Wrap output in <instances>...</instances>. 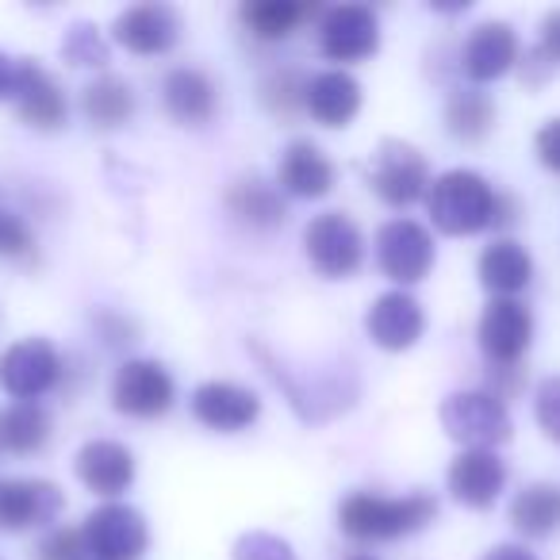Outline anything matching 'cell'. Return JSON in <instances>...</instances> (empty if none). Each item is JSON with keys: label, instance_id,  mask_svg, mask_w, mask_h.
Wrapping results in <instances>:
<instances>
[{"label": "cell", "instance_id": "cell-1", "mask_svg": "<svg viewBox=\"0 0 560 560\" xmlns=\"http://www.w3.org/2000/svg\"><path fill=\"white\" fill-rule=\"evenodd\" d=\"M438 518V499L430 491L411 495H376V491H353L338 506V526L353 541H396L411 537Z\"/></svg>", "mask_w": 560, "mask_h": 560}, {"label": "cell", "instance_id": "cell-2", "mask_svg": "<svg viewBox=\"0 0 560 560\" xmlns=\"http://www.w3.org/2000/svg\"><path fill=\"white\" fill-rule=\"evenodd\" d=\"M495 203L499 188L476 170H445L442 177L430 180L427 211L434 226L453 238H468L488 226H495Z\"/></svg>", "mask_w": 560, "mask_h": 560}, {"label": "cell", "instance_id": "cell-3", "mask_svg": "<svg viewBox=\"0 0 560 560\" xmlns=\"http://www.w3.org/2000/svg\"><path fill=\"white\" fill-rule=\"evenodd\" d=\"M438 419H442L445 434L465 450H495L514 434L511 411L491 392H453L442 399Z\"/></svg>", "mask_w": 560, "mask_h": 560}, {"label": "cell", "instance_id": "cell-4", "mask_svg": "<svg viewBox=\"0 0 560 560\" xmlns=\"http://www.w3.org/2000/svg\"><path fill=\"white\" fill-rule=\"evenodd\" d=\"M430 162L419 147L404 139H381L369 158V188L388 208H411L430 192Z\"/></svg>", "mask_w": 560, "mask_h": 560}, {"label": "cell", "instance_id": "cell-5", "mask_svg": "<svg viewBox=\"0 0 560 560\" xmlns=\"http://www.w3.org/2000/svg\"><path fill=\"white\" fill-rule=\"evenodd\" d=\"M304 254L327 280H346L365 261V234L346 211H323L304 226Z\"/></svg>", "mask_w": 560, "mask_h": 560}, {"label": "cell", "instance_id": "cell-6", "mask_svg": "<svg viewBox=\"0 0 560 560\" xmlns=\"http://www.w3.org/2000/svg\"><path fill=\"white\" fill-rule=\"evenodd\" d=\"M434 261H438L434 234L422 223H415V219H388L376 231V265L404 292L411 284H419V280H427Z\"/></svg>", "mask_w": 560, "mask_h": 560}, {"label": "cell", "instance_id": "cell-7", "mask_svg": "<svg viewBox=\"0 0 560 560\" xmlns=\"http://www.w3.org/2000/svg\"><path fill=\"white\" fill-rule=\"evenodd\" d=\"M62 353L50 338H20L0 353V388L16 404H35L62 381Z\"/></svg>", "mask_w": 560, "mask_h": 560}, {"label": "cell", "instance_id": "cell-8", "mask_svg": "<svg viewBox=\"0 0 560 560\" xmlns=\"http://www.w3.org/2000/svg\"><path fill=\"white\" fill-rule=\"evenodd\" d=\"M177 404V384L162 361L131 358L112 376V407L127 419H162Z\"/></svg>", "mask_w": 560, "mask_h": 560}, {"label": "cell", "instance_id": "cell-9", "mask_svg": "<svg viewBox=\"0 0 560 560\" xmlns=\"http://www.w3.org/2000/svg\"><path fill=\"white\" fill-rule=\"evenodd\" d=\"M93 560H142L150 549V526L135 506L101 503L81 526Z\"/></svg>", "mask_w": 560, "mask_h": 560}, {"label": "cell", "instance_id": "cell-10", "mask_svg": "<svg viewBox=\"0 0 560 560\" xmlns=\"http://www.w3.org/2000/svg\"><path fill=\"white\" fill-rule=\"evenodd\" d=\"M180 12L173 4H162V0H147V4H135V9H124L112 24V39L127 50V55L139 58H158L170 55L180 43Z\"/></svg>", "mask_w": 560, "mask_h": 560}, {"label": "cell", "instance_id": "cell-11", "mask_svg": "<svg viewBox=\"0 0 560 560\" xmlns=\"http://www.w3.org/2000/svg\"><path fill=\"white\" fill-rule=\"evenodd\" d=\"M66 495L55 480H35V476H9L0 480V534H24L58 522Z\"/></svg>", "mask_w": 560, "mask_h": 560}, {"label": "cell", "instance_id": "cell-12", "mask_svg": "<svg viewBox=\"0 0 560 560\" xmlns=\"http://www.w3.org/2000/svg\"><path fill=\"white\" fill-rule=\"evenodd\" d=\"M319 50L330 62H365L381 50V24L369 4H335L319 20Z\"/></svg>", "mask_w": 560, "mask_h": 560}, {"label": "cell", "instance_id": "cell-13", "mask_svg": "<svg viewBox=\"0 0 560 560\" xmlns=\"http://www.w3.org/2000/svg\"><path fill=\"white\" fill-rule=\"evenodd\" d=\"M476 338H480V350L491 365H518L534 342V312L522 300L495 296L483 307Z\"/></svg>", "mask_w": 560, "mask_h": 560}, {"label": "cell", "instance_id": "cell-14", "mask_svg": "<svg viewBox=\"0 0 560 560\" xmlns=\"http://www.w3.org/2000/svg\"><path fill=\"white\" fill-rule=\"evenodd\" d=\"M522 58V43L506 20H483L472 27V35L460 47V73L476 85H488L499 81L518 66Z\"/></svg>", "mask_w": 560, "mask_h": 560}, {"label": "cell", "instance_id": "cell-15", "mask_svg": "<svg viewBox=\"0 0 560 560\" xmlns=\"http://www.w3.org/2000/svg\"><path fill=\"white\" fill-rule=\"evenodd\" d=\"M16 116L35 131H58L70 116V104L58 85V78L39 62V58H20L16 62Z\"/></svg>", "mask_w": 560, "mask_h": 560}, {"label": "cell", "instance_id": "cell-16", "mask_svg": "<svg viewBox=\"0 0 560 560\" xmlns=\"http://www.w3.org/2000/svg\"><path fill=\"white\" fill-rule=\"evenodd\" d=\"M73 472H78V480L85 483L93 495L116 503V499L135 483L139 465H135V453L127 450L124 442H112V438H93V442L81 445L78 457H73Z\"/></svg>", "mask_w": 560, "mask_h": 560}, {"label": "cell", "instance_id": "cell-17", "mask_svg": "<svg viewBox=\"0 0 560 560\" xmlns=\"http://www.w3.org/2000/svg\"><path fill=\"white\" fill-rule=\"evenodd\" d=\"M445 488L460 506L488 511L506 488V460L495 450H460L445 472Z\"/></svg>", "mask_w": 560, "mask_h": 560}, {"label": "cell", "instance_id": "cell-18", "mask_svg": "<svg viewBox=\"0 0 560 560\" xmlns=\"http://www.w3.org/2000/svg\"><path fill=\"white\" fill-rule=\"evenodd\" d=\"M188 404H192L196 422H203L208 430H219V434H238V430H249L261 419L257 392L242 388L234 381H203Z\"/></svg>", "mask_w": 560, "mask_h": 560}, {"label": "cell", "instance_id": "cell-19", "mask_svg": "<svg viewBox=\"0 0 560 560\" xmlns=\"http://www.w3.org/2000/svg\"><path fill=\"white\" fill-rule=\"evenodd\" d=\"M365 330L381 350L404 353V350H411L422 338V330H427V312H422V304L411 292L392 289L373 300V307H369V315H365Z\"/></svg>", "mask_w": 560, "mask_h": 560}, {"label": "cell", "instance_id": "cell-20", "mask_svg": "<svg viewBox=\"0 0 560 560\" xmlns=\"http://www.w3.org/2000/svg\"><path fill=\"white\" fill-rule=\"evenodd\" d=\"M338 173L335 162L315 147L312 139H292L280 154L277 165V188L280 192L296 196V200H323L335 188Z\"/></svg>", "mask_w": 560, "mask_h": 560}, {"label": "cell", "instance_id": "cell-21", "mask_svg": "<svg viewBox=\"0 0 560 560\" xmlns=\"http://www.w3.org/2000/svg\"><path fill=\"white\" fill-rule=\"evenodd\" d=\"M361 81L353 78L350 70H323L307 81V93H304V112L315 119L319 127H350L361 112Z\"/></svg>", "mask_w": 560, "mask_h": 560}, {"label": "cell", "instance_id": "cell-22", "mask_svg": "<svg viewBox=\"0 0 560 560\" xmlns=\"http://www.w3.org/2000/svg\"><path fill=\"white\" fill-rule=\"evenodd\" d=\"M162 101L177 124L185 127H203L211 124L219 108V85L208 70H196V66H177V70L165 73L162 81Z\"/></svg>", "mask_w": 560, "mask_h": 560}, {"label": "cell", "instance_id": "cell-23", "mask_svg": "<svg viewBox=\"0 0 560 560\" xmlns=\"http://www.w3.org/2000/svg\"><path fill=\"white\" fill-rule=\"evenodd\" d=\"M223 203L249 231H277L289 219V203L280 196L277 180H265L261 173H246V177L231 180Z\"/></svg>", "mask_w": 560, "mask_h": 560}, {"label": "cell", "instance_id": "cell-24", "mask_svg": "<svg viewBox=\"0 0 560 560\" xmlns=\"http://www.w3.org/2000/svg\"><path fill=\"white\" fill-rule=\"evenodd\" d=\"M476 272H480V284L491 292V300H514L534 280V257L518 238H495L491 246H483Z\"/></svg>", "mask_w": 560, "mask_h": 560}, {"label": "cell", "instance_id": "cell-25", "mask_svg": "<svg viewBox=\"0 0 560 560\" xmlns=\"http://www.w3.org/2000/svg\"><path fill=\"white\" fill-rule=\"evenodd\" d=\"M81 112L96 131H116V127L131 124V116L139 112V93L119 73H101L81 89Z\"/></svg>", "mask_w": 560, "mask_h": 560}, {"label": "cell", "instance_id": "cell-26", "mask_svg": "<svg viewBox=\"0 0 560 560\" xmlns=\"http://www.w3.org/2000/svg\"><path fill=\"white\" fill-rule=\"evenodd\" d=\"M55 434V422L43 404H9L0 407V450L12 457H32Z\"/></svg>", "mask_w": 560, "mask_h": 560}, {"label": "cell", "instance_id": "cell-27", "mask_svg": "<svg viewBox=\"0 0 560 560\" xmlns=\"http://www.w3.org/2000/svg\"><path fill=\"white\" fill-rule=\"evenodd\" d=\"M511 526L522 537H541L557 534L560 529V483L549 480H534L511 499Z\"/></svg>", "mask_w": 560, "mask_h": 560}, {"label": "cell", "instance_id": "cell-28", "mask_svg": "<svg viewBox=\"0 0 560 560\" xmlns=\"http://www.w3.org/2000/svg\"><path fill=\"white\" fill-rule=\"evenodd\" d=\"M491 127H495V101L480 85L453 89L450 101H445V131L465 147H476V142L488 139Z\"/></svg>", "mask_w": 560, "mask_h": 560}, {"label": "cell", "instance_id": "cell-29", "mask_svg": "<svg viewBox=\"0 0 560 560\" xmlns=\"http://www.w3.org/2000/svg\"><path fill=\"white\" fill-rule=\"evenodd\" d=\"M312 12V4H296V0H246L238 20L257 43H284Z\"/></svg>", "mask_w": 560, "mask_h": 560}, {"label": "cell", "instance_id": "cell-30", "mask_svg": "<svg viewBox=\"0 0 560 560\" xmlns=\"http://www.w3.org/2000/svg\"><path fill=\"white\" fill-rule=\"evenodd\" d=\"M307 73L296 66H280L261 81V104L277 119H296L304 112V93H307Z\"/></svg>", "mask_w": 560, "mask_h": 560}, {"label": "cell", "instance_id": "cell-31", "mask_svg": "<svg viewBox=\"0 0 560 560\" xmlns=\"http://www.w3.org/2000/svg\"><path fill=\"white\" fill-rule=\"evenodd\" d=\"M62 58L70 66H89V70H104V66L112 62V50H108L104 35L96 32L93 24L78 20V24H70V27H66V35H62Z\"/></svg>", "mask_w": 560, "mask_h": 560}, {"label": "cell", "instance_id": "cell-32", "mask_svg": "<svg viewBox=\"0 0 560 560\" xmlns=\"http://www.w3.org/2000/svg\"><path fill=\"white\" fill-rule=\"evenodd\" d=\"M234 560H300L296 549H292L284 537L269 534V529H249L234 541L231 549Z\"/></svg>", "mask_w": 560, "mask_h": 560}, {"label": "cell", "instance_id": "cell-33", "mask_svg": "<svg viewBox=\"0 0 560 560\" xmlns=\"http://www.w3.org/2000/svg\"><path fill=\"white\" fill-rule=\"evenodd\" d=\"M35 560H89L85 534L78 526H55L35 549Z\"/></svg>", "mask_w": 560, "mask_h": 560}, {"label": "cell", "instance_id": "cell-34", "mask_svg": "<svg viewBox=\"0 0 560 560\" xmlns=\"http://www.w3.org/2000/svg\"><path fill=\"white\" fill-rule=\"evenodd\" d=\"M35 254V234L16 211L0 208V257L9 261H24V257Z\"/></svg>", "mask_w": 560, "mask_h": 560}, {"label": "cell", "instance_id": "cell-35", "mask_svg": "<svg viewBox=\"0 0 560 560\" xmlns=\"http://www.w3.org/2000/svg\"><path fill=\"white\" fill-rule=\"evenodd\" d=\"M534 415H537V427L545 430V438H552L560 445V376H549V381L537 384Z\"/></svg>", "mask_w": 560, "mask_h": 560}, {"label": "cell", "instance_id": "cell-36", "mask_svg": "<svg viewBox=\"0 0 560 560\" xmlns=\"http://www.w3.org/2000/svg\"><path fill=\"white\" fill-rule=\"evenodd\" d=\"M534 150H537V162H541L545 170L560 173V116L549 119V124L534 135Z\"/></svg>", "mask_w": 560, "mask_h": 560}, {"label": "cell", "instance_id": "cell-37", "mask_svg": "<svg viewBox=\"0 0 560 560\" xmlns=\"http://www.w3.org/2000/svg\"><path fill=\"white\" fill-rule=\"evenodd\" d=\"M537 50L549 58L552 66H560V9L545 12L541 20V39H537Z\"/></svg>", "mask_w": 560, "mask_h": 560}, {"label": "cell", "instance_id": "cell-38", "mask_svg": "<svg viewBox=\"0 0 560 560\" xmlns=\"http://www.w3.org/2000/svg\"><path fill=\"white\" fill-rule=\"evenodd\" d=\"M518 62H522V81H526L529 89L545 85V81L552 78V70H557V66H552L549 58H545V55H541V50H537V47L529 50L526 58H518Z\"/></svg>", "mask_w": 560, "mask_h": 560}, {"label": "cell", "instance_id": "cell-39", "mask_svg": "<svg viewBox=\"0 0 560 560\" xmlns=\"http://www.w3.org/2000/svg\"><path fill=\"white\" fill-rule=\"evenodd\" d=\"M101 335L108 338V346H124V342H135V323L124 319V315H101L96 319Z\"/></svg>", "mask_w": 560, "mask_h": 560}, {"label": "cell", "instance_id": "cell-40", "mask_svg": "<svg viewBox=\"0 0 560 560\" xmlns=\"http://www.w3.org/2000/svg\"><path fill=\"white\" fill-rule=\"evenodd\" d=\"M16 62L20 58L0 50V101H12V96H16Z\"/></svg>", "mask_w": 560, "mask_h": 560}, {"label": "cell", "instance_id": "cell-41", "mask_svg": "<svg viewBox=\"0 0 560 560\" xmlns=\"http://www.w3.org/2000/svg\"><path fill=\"white\" fill-rule=\"evenodd\" d=\"M480 560H537V557L526 549V545L503 541V545H495V549H488V552H483Z\"/></svg>", "mask_w": 560, "mask_h": 560}, {"label": "cell", "instance_id": "cell-42", "mask_svg": "<svg viewBox=\"0 0 560 560\" xmlns=\"http://www.w3.org/2000/svg\"><path fill=\"white\" fill-rule=\"evenodd\" d=\"M350 560H373V557H350Z\"/></svg>", "mask_w": 560, "mask_h": 560}]
</instances>
